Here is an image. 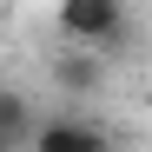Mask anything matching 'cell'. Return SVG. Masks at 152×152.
Here are the masks:
<instances>
[{
	"mask_svg": "<svg viewBox=\"0 0 152 152\" xmlns=\"http://www.w3.org/2000/svg\"><path fill=\"white\" fill-rule=\"evenodd\" d=\"M53 27L66 33V46H93L106 60L132 40V13H126V0H60Z\"/></svg>",
	"mask_w": 152,
	"mask_h": 152,
	"instance_id": "obj_1",
	"label": "cell"
},
{
	"mask_svg": "<svg viewBox=\"0 0 152 152\" xmlns=\"http://www.w3.org/2000/svg\"><path fill=\"white\" fill-rule=\"evenodd\" d=\"M27 152H119V145H113V132H106L99 119H73V113H60V119H40V126H33Z\"/></svg>",
	"mask_w": 152,
	"mask_h": 152,
	"instance_id": "obj_2",
	"label": "cell"
},
{
	"mask_svg": "<svg viewBox=\"0 0 152 152\" xmlns=\"http://www.w3.org/2000/svg\"><path fill=\"white\" fill-rule=\"evenodd\" d=\"M33 126H40V113H33V99L20 93V86H0V152H27V139H33Z\"/></svg>",
	"mask_w": 152,
	"mask_h": 152,
	"instance_id": "obj_3",
	"label": "cell"
},
{
	"mask_svg": "<svg viewBox=\"0 0 152 152\" xmlns=\"http://www.w3.org/2000/svg\"><path fill=\"white\" fill-rule=\"evenodd\" d=\"M99 73H106V60H99L93 46H73V53L53 60V80H60L66 93H93V86H99Z\"/></svg>",
	"mask_w": 152,
	"mask_h": 152,
	"instance_id": "obj_4",
	"label": "cell"
}]
</instances>
